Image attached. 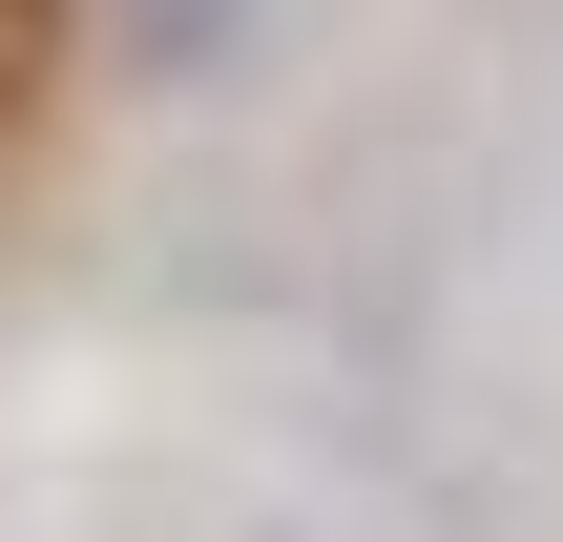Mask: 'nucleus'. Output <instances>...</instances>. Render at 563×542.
Masks as SVG:
<instances>
[{"label": "nucleus", "instance_id": "nucleus-1", "mask_svg": "<svg viewBox=\"0 0 563 542\" xmlns=\"http://www.w3.org/2000/svg\"><path fill=\"white\" fill-rule=\"evenodd\" d=\"M251 542H334V522H251Z\"/></svg>", "mask_w": 563, "mask_h": 542}]
</instances>
